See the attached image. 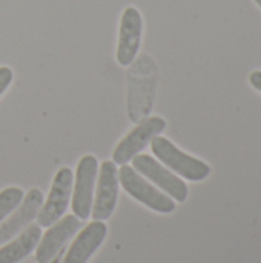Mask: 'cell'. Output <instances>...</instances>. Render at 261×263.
<instances>
[{
  "label": "cell",
  "instance_id": "30bf717a",
  "mask_svg": "<svg viewBox=\"0 0 261 263\" xmlns=\"http://www.w3.org/2000/svg\"><path fill=\"white\" fill-rule=\"evenodd\" d=\"M43 193L38 188H32L23 197L22 203L0 223V247L14 239L37 217L43 205Z\"/></svg>",
  "mask_w": 261,
  "mask_h": 263
},
{
  "label": "cell",
  "instance_id": "4fadbf2b",
  "mask_svg": "<svg viewBox=\"0 0 261 263\" xmlns=\"http://www.w3.org/2000/svg\"><path fill=\"white\" fill-rule=\"evenodd\" d=\"M23 197V190L17 186H9L0 191V223L22 203Z\"/></svg>",
  "mask_w": 261,
  "mask_h": 263
},
{
  "label": "cell",
  "instance_id": "2e32d148",
  "mask_svg": "<svg viewBox=\"0 0 261 263\" xmlns=\"http://www.w3.org/2000/svg\"><path fill=\"white\" fill-rule=\"evenodd\" d=\"M254 2H255V3H257V5L261 8V0H254Z\"/></svg>",
  "mask_w": 261,
  "mask_h": 263
},
{
  "label": "cell",
  "instance_id": "277c9868",
  "mask_svg": "<svg viewBox=\"0 0 261 263\" xmlns=\"http://www.w3.org/2000/svg\"><path fill=\"white\" fill-rule=\"evenodd\" d=\"M74 186V173L71 168H60L52 180L51 191L48 199L43 200V205L37 214V225L42 228H49L57 220H60L71 202Z\"/></svg>",
  "mask_w": 261,
  "mask_h": 263
},
{
  "label": "cell",
  "instance_id": "7c38bea8",
  "mask_svg": "<svg viewBox=\"0 0 261 263\" xmlns=\"http://www.w3.org/2000/svg\"><path fill=\"white\" fill-rule=\"evenodd\" d=\"M42 239V227L28 225L14 239L2 245L0 248V263H18L26 259L38 245Z\"/></svg>",
  "mask_w": 261,
  "mask_h": 263
},
{
  "label": "cell",
  "instance_id": "52a82bcc",
  "mask_svg": "<svg viewBox=\"0 0 261 263\" xmlns=\"http://www.w3.org/2000/svg\"><path fill=\"white\" fill-rule=\"evenodd\" d=\"M166 128V120L162 117H149L138 123L125 139L118 142L112 153V162L115 165H126L131 162L140 151L145 149V146L158 134H162Z\"/></svg>",
  "mask_w": 261,
  "mask_h": 263
},
{
  "label": "cell",
  "instance_id": "3957f363",
  "mask_svg": "<svg viewBox=\"0 0 261 263\" xmlns=\"http://www.w3.org/2000/svg\"><path fill=\"white\" fill-rule=\"evenodd\" d=\"M132 163H134L132 168L138 174H142L145 179L154 183L160 191L168 194L174 202L178 203L186 202L189 190L185 180L178 177L175 173H172L169 168H166L163 163H160L157 159L148 154H137L132 159Z\"/></svg>",
  "mask_w": 261,
  "mask_h": 263
},
{
  "label": "cell",
  "instance_id": "5b68a950",
  "mask_svg": "<svg viewBox=\"0 0 261 263\" xmlns=\"http://www.w3.org/2000/svg\"><path fill=\"white\" fill-rule=\"evenodd\" d=\"M98 174V162L94 156H83L77 165L75 185L72 186L71 206L75 217L80 220H88L91 217L95 180Z\"/></svg>",
  "mask_w": 261,
  "mask_h": 263
},
{
  "label": "cell",
  "instance_id": "8fae6325",
  "mask_svg": "<svg viewBox=\"0 0 261 263\" xmlns=\"http://www.w3.org/2000/svg\"><path fill=\"white\" fill-rule=\"evenodd\" d=\"M108 234V227L105 222L94 220L88 223L74 239L69 250L63 256L60 263H88L94 253L102 247Z\"/></svg>",
  "mask_w": 261,
  "mask_h": 263
},
{
  "label": "cell",
  "instance_id": "8992f818",
  "mask_svg": "<svg viewBox=\"0 0 261 263\" xmlns=\"http://www.w3.org/2000/svg\"><path fill=\"white\" fill-rule=\"evenodd\" d=\"M83 223L78 217L74 214L63 216L60 220H57L54 225L48 228L45 234H42V239L35 248V259L38 263H52L58 254H62V250L66 247V243L82 230Z\"/></svg>",
  "mask_w": 261,
  "mask_h": 263
},
{
  "label": "cell",
  "instance_id": "9a60e30c",
  "mask_svg": "<svg viewBox=\"0 0 261 263\" xmlns=\"http://www.w3.org/2000/svg\"><path fill=\"white\" fill-rule=\"evenodd\" d=\"M249 83L254 89L261 92V71H254L249 74Z\"/></svg>",
  "mask_w": 261,
  "mask_h": 263
},
{
  "label": "cell",
  "instance_id": "6da1fadb",
  "mask_svg": "<svg viewBox=\"0 0 261 263\" xmlns=\"http://www.w3.org/2000/svg\"><path fill=\"white\" fill-rule=\"evenodd\" d=\"M151 149L158 162H162L166 168H169L182 179H186L189 182H202L211 174V166L206 162L186 154L169 139L160 134L151 140Z\"/></svg>",
  "mask_w": 261,
  "mask_h": 263
},
{
  "label": "cell",
  "instance_id": "ba28073f",
  "mask_svg": "<svg viewBox=\"0 0 261 263\" xmlns=\"http://www.w3.org/2000/svg\"><path fill=\"white\" fill-rule=\"evenodd\" d=\"M97 180L95 196L92 202L91 217L92 220L105 222L108 220L117 205L118 197V170L117 165L112 160H106L100 165V174Z\"/></svg>",
  "mask_w": 261,
  "mask_h": 263
},
{
  "label": "cell",
  "instance_id": "9c48e42d",
  "mask_svg": "<svg viewBox=\"0 0 261 263\" xmlns=\"http://www.w3.org/2000/svg\"><path fill=\"white\" fill-rule=\"evenodd\" d=\"M142 32H143V20L142 14L137 8L128 6L120 20V31H118V43H117V62L122 66H128L137 57L142 43Z\"/></svg>",
  "mask_w": 261,
  "mask_h": 263
},
{
  "label": "cell",
  "instance_id": "7a4b0ae2",
  "mask_svg": "<svg viewBox=\"0 0 261 263\" xmlns=\"http://www.w3.org/2000/svg\"><path fill=\"white\" fill-rule=\"evenodd\" d=\"M118 182L132 199H135L137 202L143 203L145 206H148L155 213L169 214L175 210V202L168 194H165L157 186H154L148 179L138 174L128 163L120 166Z\"/></svg>",
  "mask_w": 261,
  "mask_h": 263
},
{
  "label": "cell",
  "instance_id": "5bb4252c",
  "mask_svg": "<svg viewBox=\"0 0 261 263\" xmlns=\"http://www.w3.org/2000/svg\"><path fill=\"white\" fill-rule=\"evenodd\" d=\"M12 79H14L12 69L9 66H0V97L8 89V86L11 85Z\"/></svg>",
  "mask_w": 261,
  "mask_h": 263
}]
</instances>
